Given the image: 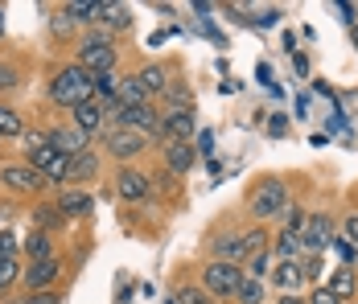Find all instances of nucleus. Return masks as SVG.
<instances>
[{
    "label": "nucleus",
    "mask_w": 358,
    "mask_h": 304,
    "mask_svg": "<svg viewBox=\"0 0 358 304\" xmlns=\"http://www.w3.org/2000/svg\"><path fill=\"white\" fill-rule=\"evenodd\" d=\"M268 132H272V136H285L288 132V120H285V115H276V120L268 124Z\"/></svg>",
    "instance_id": "43"
},
{
    "label": "nucleus",
    "mask_w": 358,
    "mask_h": 304,
    "mask_svg": "<svg viewBox=\"0 0 358 304\" xmlns=\"http://www.w3.org/2000/svg\"><path fill=\"white\" fill-rule=\"evenodd\" d=\"M288 205V185L285 181H264L255 194H251V214L264 222V218H280V210Z\"/></svg>",
    "instance_id": "7"
},
{
    "label": "nucleus",
    "mask_w": 358,
    "mask_h": 304,
    "mask_svg": "<svg viewBox=\"0 0 358 304\" xmlns=\"http://www.w3.org/2000/svg\"><path fill=\"white\" fill-rule=\"evenodd\" d=\"M17 82H21V70L8 66V62H0V95H4V91H13Z\"/></svg>",
    "instance_id": "35"
},
{
    "label": "nucleus",
    "mask_w": 358,
    "mask_h": 304,
    "mask_svg": "<svg viewBox=\"0 0 358 304\" xmlns=\"http://www.w3.org/2000/svg\"><path fill=\"white\" fill-rule=\"evenodd\" d=\"M268 263H272V255H268V251H259V255H251V259H248V271H243V275L259 280V275L268 271Z\"/></svg>",
    "instance_id": "34"
},
{
    "label": "nucleus",
    "mask_w": 358,
    "mask_h": 304,
    "mask_svg": "<svg viewBox=\"0 0 358 304\" xmlns=\"http://www.w3.org/2000/svg\"><path fill=\"white\" fill-rule=\"evenodd\" d=\"M350 37H355V50H358V25H355V29H350Z\"/></svg>",
    "instance_id": "46"
},
{
    "label": "nucleus",
    "mask_w": 358,
    "mask_h": 304,
    "mask_svg": "<svg viewBox=\"0 0 358 304\" xmlns=\"http://www.w3.org/2000/svg\"><path fill=\"white\" fill-rule=\"evenodd\" d=\"M305 255H322L325 247H334V222L329 214H309V226H305Z\"/></svg>",
    "instance_id": "11"
},
{
    "label": "nucleus",
    "mask_w": 358,
    "mask_h": 304,
    "mask_svg": "<svg viewBox=\"0 0 358 304\" xmlns=\"http://www.w3.org/2000/svg\"><path fill=\"white\" fill-rule=\"evenodd\" d=\"M309 304H342V301H338V296H334L329 288H317V292L309 296Z\"/></svg>",
    "instance_id": "42"
},
{
    "label": "nucleus",
    "mask_w": 358,
    "mask_h": 304,
    "mask_svg": "<svg viewBox=\"0 0 358 304\" xmlns=\"http://www.w3.org/2000/svg\"><path fill=\"white\" fill-rule=\"evenodd\" d=\"M21 275H25V271H21L17 259H0V296H4V301L13 296V288L21 284Z\"/></svg>",
    "instance_id": "27"
},
{
    "label": "nucleus",
    "mask_w": 358,
    "mask_h": 304,
    "mask_svg": "<svg viewBox=\"0 0 358 304\" xmlns=\"http://www.w3.org/2000/svg\"><path fill=\"white\" fill-rule=\"evenodd\" d=\"M280 222H285V231H292V235H305L309 214H305L301 205H285V210H280Z\"/></svg>",
    "instance_id": "30"
},
{
    "label": "nucleus",
    "mask_w": 358,
    "mask_h": 304,
    "mask_svg": "<svg viewBox=\"0 0 358 304\" xmlns=\"http://www.w3.org/2000/svg\"><path fill=\"white\" fill-rule=\"evenodd\" d=\"M21 140H25V157H29V152H37V148H45V144H50V136H45V132H37V128H34V132H25Z\"/></svg>",
    "instance_id": "36"
},
{
    "label": "nucleus",
    "mask_w": 358,
    "mask_h": 304,
    "mask_svg": "<svg viewBox=\"0 0 358 304\" xmlns=\"http://www.w3.org/2000/svg\"><path fill=\"white\" fill-rule=\"evenodd\" d=\"M301 268H305V280H317V275H322V259H317V255H305Z\"/></svg>",
    "instance_id": "39"
},
{
    "label": "nucleus",
    "mask_w": 358,
    "mask_h": 304,
    "mask_svg": "<svg viewBox=\"0 0 358 304\" xmlns=\"http://www.w3.org/2000/svg\"><path fill=\"white\" fill-rule=\"evenodd\" d=\"M161 132H165V140L194 144V132H198V124H194V111H169V115H161Z\"/></svg>",
    "instance_id": "14"
},
{
    "label": "nucleus",
    "mask_w": 358,
    "mask_h": 304,
    "mask_svg": "<svg viewBox=\"0 0 358 304\" xmlns=\"http://www.w3.org/2000/svg\"><path fill=\"white\" fill-rule=\"evenodd\" d=\"M239 243H243L248 259H251V255H259V251H268V235H264L259 226H255V231H243V235H239Z\"/></svg>",
    "instance_id": "33"
},
{
    "label": "nucleus",
    "mask_w": 358,
    "mask_h": 304,
    "mask_svg": "<svg viewBox=\"0 0 358 304\" xmlns=\"http://www.w3.org/2000/svg\"><path fill=\"white\" fill-rule=\"evenodd\" d=\"M17 251H21L17 238L8 235V231H0V259H17Z\"/></svg>",
    "instance_id": "37"
},
{
    "label": "nucleus",
    "mask_w": 358,
    "mask_h": 304,
    "mask_svg": "<svg viewBox=\"0 0 358 304\" xmlns=\"http://www.w3.org/2000/svg\"><path fill=\"white\" fill-rule=\"evenodd\" d=\"M215 259L218 263H235V268H243V263H248V251H243L239 238H218L215 243Z\"/></svg>",
    "instance_id": "22"
},
{
    "label": "nucleus",
    "mask_w": 358,
    "mask_h": 304,
    "mask_svg": "<svg viewBox=\"0 0 358 304\" xmlns=\"http://www.w3.org/2000/svg\"><path fill=\"white\" fill-rule=\"evenodd\" d=\"M115 194H120V198H124V202H144V198H148V194H152V177H144L141 169H128V165H124V169L115 173Z\"/></svg>",
    "instance_id": "9"
},
{
    "label": "nucleus",
    "mask_w": 358,
    "mask_h": 304,
    "mask_svg": "<svg viewBox=\"0 0 358 304\" xmlns=\"http://www.w3.org/2000/svg\"><path fill=\"white\" fill-rule=\"evenodd\" d=\"M71 124L78 128V132H87V136H103L108 128V111H103V103L99 99H87V103H78L71 111Z\"/></svg>",
    "instance_id": "10"
},
{
    "label": "nucleus",
    "mask_w": 358,
    "mask_h": 304,
    "mask_svg": "<svg viewBox=\"0 0 358 304\" xmlns=\"http://www.w3.org/2000/svg\"><path fill=\"white\" fill-rule=\"evenodd\" d=\"M342 235H346V238H350V243L358 247V214H350V218L342 222Z\"/></svg>",
    "instance_id": "41"
},
{
    "label": "nucleus",
    "mask_w": 358,
    "mask_h": 304,
    "mask_svg": "<svg viewBox=\"0 0 358 304\" xmlns=\"http://www.w3.org/2000/svg\"><path fill=\"white\" fill-rule=\"evenodd\" d=\"M4 304H25V296H21V301H4Z\"/></svg>",
    "instance_id": "48"
},
{
    "label": "nucleus",
    "mask_w": 358,
    "mask_h": 304,
    "mask_svg": "<svg viewBox=\"0 0 358 304\" xmlns=\"http://www.w3.org/2000/svg\"><path fill=\"white\" fill-rule=\"evenodd\" d=\"M239 304H264V284L259 280H251V275H243V284H239V296H235Z\"/></svg>",
    "instance_id": "32"
},
{
    "label": "nucleus",
    "mask_w": 358,
    "mask_h": 304,
    "mask_svg": "<svg viewBox=\"0 0 358 304\" xmlns=\"http://www.w3.org/2000/svg\"><path fill=\"white\" fill-rule=\"evenodd\" d=\"M45 136H50V148H58V152H66V157L91 152V136L78 132L74 124H66V128H45Z\"/></svg>",
    "instance_id": "12"
},
{
    "label": "nucleus",
    "mask_w": 358,
    "mask_h": 304,
    "mask_svg": "<svg viewBox=\"0 0 358 304\" xmlns=\"http://www.w3.org/2000/svg\"><path fill=\"white\" fill-rule=\"evenodd\" d=\"M198 284H202L215 301H235V296H239V284H243V268L210 259V263L202 268V280H198Z\"/></svg>",
    "instance_id": "3"
},
{
    "label": "nucleus",
    "mask_w": 358,
    "mask_h": 304,
    "mask_svg": "<svg viewBox=\"0 0 358 304\" xmlns=\"http://www.w3.org/2000/svg\"><path fill=\"white\" fill-rule=\"evenodd\" d=\"M161 99L169 103V111H194V91H189L181 78H178V82H169V91H165Z\"/></svg>",
    "instance_id": "26"
},
{
    "label": "nucleus",
    "mask_w": 358,
    "mask_h": 304,
    "mask_svg": "<svg viewBox=\"0 0 358 304\" xmlns=\"http://www.w3.org/2000/svg\"><path fill=\"white\" fill-rule=\"evenodd\" d=\"M280 304H309V301H301V296H280Z\"/></svg>",
    "instance_id": "45"
},
{
    "label": "nucleus",
    "mask_w": 358,
    "mask_h": 304,
    "mask_svg": "<svg viewBox=\"0 0 358 304\" xmlns=\"http://www.w3.org/2000/svg\"><path fill=\"white\" fill-rule=\"evenodd\" d=\"M13 136H25V120L8 103H0V140H13Z\"/></svg>",
    "instance_id": "28"
},
{
    "label": "nucleus",
    "mask_w": 358,
    "mask_h": 304,
    "mask_svg": "<svg viewBox=\"0 0 358 304\" xmlns=\"http://www.w3.org/2000/svg\"><path fill=\"white\" fill-rule=\"evenodd\" d=\"M99 25H103V29H115V34L132 29V13H128V4H103V17H99Z\"/></svg>",
    "instance_id": "23"
},
{
    "label": "nucleus",
    "mask_w": 358,
    "mask_h": 304,
    "mask_svg": "<svg viewBox=\"0 0 358 304\" xmlns=\"http://www.w3.org/2000/svg\"><path fill=\"white\" fill-rule=\"evenodd\" d=\"M25 165H34L50 185H62V181L71 177V157H66V152H58V148H50V144H45V148H37V152H29V157H25Z\"/></svg>",
    "instance_id": "6"
},
{
    "label": "nucleus",
    "mask_w": 358,
    "mask_h": 304,
    "mask_svg": "<svg viewBox=\"0 0 358 304\" xmlns=\"http://www.w3.org/2000/svg\"><path fill=\"white\" fill-rule=\"evenodd\" d=\"M115 99H120V107H148V103H152V99H148V91L141 87V78H136V74L120 82V95H115Z\"/></svg>",
    "instance_id": "21"
},
{
    "label": "nucleus",
    "mask_w": 358,
    "mask_h": 304,
    "mask_svg": "<svg viewBox=\"0 0 358 304\" xmlns=\"http://www.w3.org/2000/svg\"><path fill=\"white\" fill-rule=\"evenodd\" d=\"M58 280H62V259L54 255V259H45V263H29V271L21 275V288H25V296H29V292H54Z\"/></svg>",
    "instance_id": "8"
},
{
    "label": "nucleus",
    "mask_w": 358,
    "mask_h": 304,
    "mask_svg": "<svg viewBox=\"0 0 358 304\" xmlns=\"http://www.w3.org/2000/svg\"><path fill=\"white\" fill-rule=\"evenodd\" d=\"M194 161H198V148H194V144L169 140V148H165V165H169V173H173V177L189 173V169H194Z\"/></svg>",
    "instance_id": "15"
},
{
    "label": "nucleus",
    "mask_w": 358,
    "mask_h": 304,
    "mask_svg": "<svg viewBox=\"0 0 358 304\" xmlns=\"http://www.w3.org/2000/svg\"><path fill=\"white\" fill-rule=\"evenodd\" d=\"M276 255H280L285 263H292V259H305V238L292 235V231H280V238H276Z\"/></svg>",
    "instance_id": "25"
},
{
    "label": "nucleus",
    "mask_w": 358,
    "mask_h": 304,
    "mask_svg": "<svg viewBox=\"0 0 358 304\" xmlns=\"http://www.w3.org/2000/svg\"><path fill=\"white\" fill-rule=\"evenodd\" d=\"M78 66L87 74H111L115 70V45H111V34H87L78 41Z\"/></svg>",
    "instance_id": "2"
},
{
    "label": "nucleus",
    "mask_w": 358,
    "mask_h": 304,
    "mask_svg": "<svg viewBox=\"0 0 358 304\" xmlns=\"http://www.w3.org/2000/svg\"><path fill=\"white\" fill-rule=\"evenodd\" d=\"M161 304H178V296H165V301H161Z\"/></svg>",
    "instance_id": "47"
},
{
    "label": "nucleus",
    "mask_w": 358,
    "mask_h": 304,
    "mask_svg": "<svg viewBox=\"0 0 358 304\" xmlns=\"http://www.w3.org/2000/svg\"><path fill=\"white\" fill-rule=\"evenodd\" d=\"M210 144H215V136H210V132H198V152H210Z\"/></svg>",
    "instance_id": "44"
},
{
    "label": "nucleus",
    "mask_w": 358,
    "mask_h": 304,
    "mask_svg": "<svg viewBox=\"0 0 358 304\" xmlns=\"http://www.w3.org/2000/svg\"><path fill=\"white\" fill-rule=\"evenodd\" d=\"M136 78H141V87L148 91V99H161V95L169 91V74H165V66H157V62H152V66H144Z\"/></svg>",
    "instance_id": "19"
},
{
    "label": "nucleus",
    "mask_w": 358,
    "mask_h": 304,
    "mask_svg": "<svg viewBox=\"0 0 358 304\" xmlns=\"http://www.w3.org/2000/svg\"><path fill=\"white\" fill-rule=\"evenodd\" d=\"M25 304H62V296H58V292H29Z\"/></svg>",
    "instance_id": "40"
},
{
    "label": "nucleus",
    "mask_w": 358,
    "mask_h": 304,
    "mask_svg": "<svg viewBox=\"0 0 358 304\" xmlns=\"http://www.w3.org/2000/svg\"><path fill=\"white\" fill-rule=\"evenodd\" d=\"M329 292H334L338 301H350V296H355V275H350V268H342L329 280Z\"/></svg>",
    "instance_id": "31"
},
{
    "label": "nucleus",
    "mask_w": 358,
    "mask_h": 304,
    "mask_svg": "<svg viewBox=\"0 0 358 304\" xmlns=\"http://www.w3.org/2000/svg\"><path fill=\"white\" fill-rule=\"evenodd\" d=\"M334 247L342 251V259H346V263H350V259H358V247H355V243H350L346 235H342V238H334Z\"/></svg>",
    "instance_id": "38"
},
{
    "label": "nucleus",
    "mask_w": 358,
    "mask_h": 304,
    "mask_svg": "<svg viewBox=\"0 0 358 304\" xmlns=\"http://www.w3.org/2000/svg\"><path fill=\"white\" fill-rule=\"evenodd\" d=\"M54 205L62 210V218H91L95 214V198L87 194V189H62Z\"/></svg>",
    "instance_id": "13"
},
{
    "label": "nucleus",
    "mask_w": 358,
    "mask_h": 304,
    "mask_svg": "<svg viewBox=\"0 0 358 304\" xmlns=\"http://www.w3.org/2000/svg\"><path fill=\"white\" fill-rule=\"evenodd\" d=\"M21 251L29 255V263H45V259H54V235L34 231V235L25 238V247H21Z\"/></svg>",
    "instance_id": "17"
},
{
    "label": "nucleus",
    "mask_w": 358,
    "mask_h": 304,
    "mask_svg": "<svg viewBox=\"0 0 358 304\" xmlns=\"http://www.w3.org/2000/svg\"><path fill=\"white\" fill-rule=\"evenodd\" d=\"M34 222H37V231H45V235H54V231H58V226H62L66 218H62V210H58L54 202H41V205L34 210Z\"/></svg>",
    "instance_id": "24"
},
{
    "label": "nucleus",
    "mask_w": 358,
    "mask_h": 304,
    "mask_svg": "<svg viewBox=\"0 0 358 304\" xmlns=\"http://www.w3.org/2000/svg\"><path fill=\"white\" fill-rule=\"evenodd\" d=\"M0 185L8 194H17V198H37V194H45L50 181L34 165H25V161H8V165H0Z\"/></svg>",
    "instance_id": "4"
},
{
    "label": "nucleus",
    "mask_w": 358,
    "mask_h": 304,
    "mask_svg": "<svg viewBox=\"0 0 358 304\" xmlns=\"http://www.w3.org/2000/svg\"><path fill=\"white\" fill-rule=\"evenodd\" d=\"M301 284H305V268H301V259H292V263H280V268H276V288H280L285 296H296Z\"/></svg>",
    "instance_id": "18"
},
{
    "label": "nucleus",
    "mask_w": 358,
    "mask_h": 304,
    "mask_svg": "<svg viewBox=\"0 0 358 304\" xmlns=\"http://www.w3.org/2000/svg\"><path fill=\"white\" fill-rule=\"evenodd\" d=\"M103 148H108L115 161H132V157H141L144 148H148V136L144 132H132V128H124V124H115V128H108L103 132Z\"/></svg>",
    "instance_id": "5"
},
{
    "label": "nucleus",
    "mask_w": 358,
    "mask_h": 304,
    "mask_svg": "<svg viewBox=\"0 0 358 304\" xmlns=\"http://www.w3.org/2000/svg\"><path fill=\"white\" fill-rule=\"evenodd\" d=\"M62 17H71L78 25H99L103 4H99V0H66V4H62Z\"/></svg>",
    "instance_id": "16"
},
{
    "label": "nucleus",
    "mask_w": 358,
    "mask_h": 304,
    "mask_svg": "<svg viewBox=\"0 0 358 304\" xmlns=\"http://www.w3.org/2000/svg\"><path fill=\"white\" fill-rule=\"evenodd\" d=\"M91 177H99V152H95V148L71 157V177H66V181H91Z\"/></svg>",
    "instance_id": "20"
},
{
    "label": "nucleus",
    "mask_w": 358,
    "mask_h": 304,
    "mask_svg": "<svg viewBox=\"0 0 358 304\" xmlns=\"http://www.w3.org/2000/svg\"><path fill=\"white\" fill-rule=\"evenodd\" d=\"M45 95H50L54 107H71V111H74L78 103L95 99V74H87L78 62H71V66H62V70H54V74H50Z\"/></svg>",
    "instance_id": "1"
},
{
    "label": "nucleus",
    "mask_w": 358,
    "mask_h": 304,
    "mask_svg": "<svg viewBox=\"0 0 358 304\" xmlns=\"http://www.w3.org/2000/svg\"><path fill=\"white\" fill-rule=\"evenodd\" d=\"M173 296H178V304H218L215 296H210V292L202 288V284H181Z\"/></svg>",
    "instance_id": "29"
}]
</instances>
